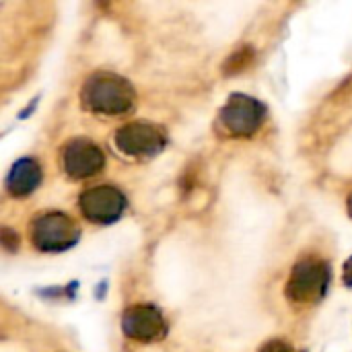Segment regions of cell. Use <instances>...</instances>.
Returning <instances> with one entry per match:
<instances>
[{
    "label": "cell",
    "mask_w": 352,
    "mask_h": 352,
    "mask_svg": "<svg viewBox=\"0 0 352 352\" xmlns=\"http://www.w3.org/2000/svg\"><path fill=\"white\" fill-rule=\"evenodd\" d=\"M80 105L97 116H126L136 105V91L120 74L93 72L80 87Z\"/></svg>",
    "instance_id": "1"
},
{
    "label": "cell",
    "mask_w": 352,
    "mask_h": 352,
    "mask_svg": "<svg viewBox=\"0 0 352 352\" xmlns=\"http://www.w3.org/2000/svg\"><path fill=\"white\" fill-rule=\"evenodd\" d=\"M330 280V264L322 258L307 256L293 266L285 295L293 305H311L326 297Z\"/></svg>",
    "instance_id": "2"
},
{
    "label": "cell",
    "mask_w": 352,
    "mask_h": 352,
    "mask_svg": "<svg viewBox=\"0 0 352 352\" xmlns=\"http://www.w3.org/2000/svg\"><path fill=\"white\" fill-rule=\"evenodd\" d=\"M29 239L39 252H66L78 243L80 229L64 212H41L29 223Z\"/></svg>",
    "instance_id": "3"
},
{
    "label": "cell",
    "mask_w": 352,
    "mask_h": 352,
    "mask_svg": "<svg viewBox=\"0 0 352 352\" xmlns=\"http://www.w3.org/2000/svg\"><path fill=\"white\" fill-rule=\"evenodd\" d=\"M266 120V105L250 95L235 93L223 105L217 128L231 138L254 136Z\"/></svg>",
    "instance_id": "4"
},
{
    "label": "cell",
    "mask_w": 352,
    "mask_h": 352,
    "mask_svg": "<svg viewBox=\"0 0 352 352\" xmlns=\"http://www.w3.org/2000/svg\"><path fill=\"white\" fill-rule=\"evenodd\" d=\"M113 142L118 146L120 153L128 155V157H155L159 155L165 144H167V136L165 132L148 122H130L126 126H122L116 136Z\"/></svg>",
    "instance_id": "5"
},
{
    "label": "cell",
    "mask_w": 352,
    "mask_h": 352,
    "mask_svg": "<svg viewBox=\"0 0 352 352\" xmlns=\"http://www.w3.org/2000/svg\"><path fill=\"white\" fill-rule=\"evenodd\" d=\"M126 196L113 186H93L78 198L82 217L93 225H111L126 210Z\"/></svg>",
    "instance_id": "6"
},
{
    "label": "cell",
    "mask_w": 352,
    "mask_h": 352,
    "mask_svg": "<svg viewBox=\"0 0 352 352\" xmlns=\"http://www.w3.org/2000/svg\"><path fill=\"white\" fill-rule=\"evenodd\" d=\"M62 171L70 179H89L103 171L105 155L89 138H72L60 151Z\"/></svg>",
    "instance_id": "7"
},
{
    "label": "cell",
    "mask_w": 352,
    "mask_h": 352,
    "mask_svg": "<svg viewBox=\"0 0 352 352\" xmlns=\"http://www.w3.org/2000/svg\"><path fill=\"white\" fill-rule=\"evenodd\" d=\"M122 330L130 340L136 342H157L167 334V322L155 305L138 303L124 311Z\"/></svg>",
    "instance_id": "8"
},
{
    "label": "cell",
    "mask_w": 352,
    "mask_h": 352,
    "mask_svg": "<svg viewBox=\"0 0 352 352\" xmlns=\"http://www.w3.org/2000/svg\"><path fill=\"white\" fill-rule=\"evenodd\" d=\"M41 177L43 175H41L39 163L31 157H25V159H19L10 167L4 188L12 198H27L29 194H33L39 188Z\"/></svg>",
    "instance_id": "9"
},
{
    "label": "cell",
    "mask_w": 352,
    "mask_h": 352,
    "mask_svg": "<svg viewBox=\"0 0 352 352\" xmlns=\"http://www.w3.org/2000/svg\"><path fill=\"white\" fill-rule=\"evenodd\" d=\"M256 60V50L252 45H241L239 50H235L221 66L225 76H235L243 70H248Z\"/></svg>",
    "instance_id": "10"
},
{
    "label": "cell",
    "mask_w": 352,
    "mask_h": 352,
    "mask_svg": "<svg viewBox=\"0 0 352 352\" xmlns=\"http://www.w3.org/2000/svg\"><path fill=\"white\" fill-rule=\"evenodd\" d=\"M260 352H293V346L287 342V340H280V338H274V340H268Z\"/></svg>",
    "instance_id": "11"
},
{
    "label": "cell",
    "mask_w": 352,
    "mask_h": 352,
    "mask_svg": "<svg viewBox=\"0 0 352 352\" xmlns=\"http://www.w3.org/2000/svg\"><path fill=\"white\" fill-rule=\"evenodd\" d=\"M2 245L6 252H14L19 248V235L12 233V229H2Z\"/></svg>",
    "instance_id": "12"
},
{
    "label": "cell",
    "mask_w": 352,
    "mask_h": 352,
    "mask_svg": "<svg viewBox=\"0 0 352 352\" xmlns=\"http://www.w3.org/2000/svg\"><path fill=\"white\" fill-rule=\"evenodd\" d=\"M342 280L346 287H352V256L344 262V272H342Z\"/></svg>",
    "instance_id": "13"
},
{
    "label": "cell",
    "mask_w": 352,
    "mask_h": 352,
    "mask_svg": "<svg viewBox=\"0 0 352 352\" xmlns=\"http://www.w3.org/2000/svg\"><path fill=\"white\" fill-rule=\"evenodd\" d=\"M346 208H349V214H351V219H352V194H351V198H349V204H346Z\"/></svg>",
    "instance_id": "14"
}]
</instances>
